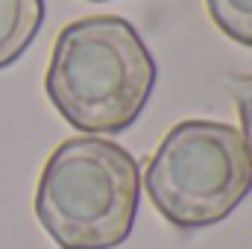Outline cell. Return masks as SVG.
<instances>
[{"mask_svg":"<svg viewBox=\"0 0 252 249\" xmlns=\"http://www.w3.org/2000/svg\"><path fill=\"white\" fill-rule=\"evenodd\" d=\"M156 88V62L121 15H88L56 35L44 91L79 132L118 135L138 121Z\"/></svg>","mask_w":252,"mask_h":249,"instance_id":"cell-1","label":"cell"},{"mask_svg":"<svg viewBox=\"0 0 252 249\" xmlns=\"http://www.w3.org/2000/svg\"><path fill=\"white\" fill-rule=\"evenodd\" d=\"M141 173L126 147L103 135L62 141L35 187V217L62 249H115L132 235Z\"/></svg>","mask_w":252,"mask_h":249,"instance_id":"cell-2","label":"cell"},{"mask_svg":"<svg viewBox=\"0 0 252 249\" xmlns=\"http://www.w3.org/2000/svg\"><path fill=\"white\" fill-rule=\"evenodd\" d=\"M144 187L176 229H205L226 220L252 190V158L244 135L217 121H182L158 144Z\"/></svg>","mask_w":252,"mask_h":249,"instance_id":"cell-3","label":"cell"},{"mask_svg":"<svg viewBox=\"0 0 252 249\" xmlns=\"http://www.w3.org/2000/svg\"><path fill=\"white\" fill-rule=\"evenodd\" d=\"M44 21V0H0V70L27 53Z\"/></svg>","mask_w":252,"mask_h":249,"instance_id":"cell-4","label":"cell"},{"mask_svg":"<svg viewBox=\"0 0 252 249\" xmlns=\"http://www.w3.org/2000/svg\"><path fill=\"white\" fill-rule=\"evenodd\" d=\"M205 6L226 38L252 47V0H205Z\"/></svg>","mask_w":252,"mask_h":249,"instance_id":"cell-5","label":"cell"},{"mask_svg":"<svg viewBox=\"0 0 252 249\" xmlns=\"http://www.w3.org/2000/svg\"><path fill=\"white\" fill-rule=\"evenodd\" d=\"M229 91H232V100L238 106V115H241V126H244V144L250 150L252 158V73L247 76H232L229 79Z\"/></svg>","mask_w":252,"mask_h":249,"instance_id":"cell-6","label":"cell"},{"mask_svg":"<svg viewBox=\"0 0 252 249\" xmlns=\"http://www.w3.org/2000/svg\"><path fill=\"white\" fill-rule=\"evenodd\" d=\"M91 3H109V0H91Z\"/></svg>","mask_w":252,"mask_h":249,"instance_id":"cell-7","label":"cell"}]
</instances>
